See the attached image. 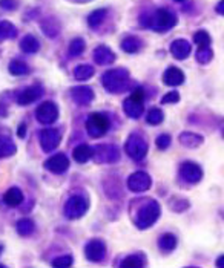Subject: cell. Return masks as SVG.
<instances>
[{
    "label": "cell",
    "mask_w": 224,
    "mask_h": 268,
    "mask_svg": "<svg viewBox=\"0 0 224 268\" xmlns=\"http://www.w3.org/2000/svg\"><path fill=\"white\" fill-rule=\"evenodd\" d=\"M126 150H128V153H129L131 156L140 159V158H143V156L146 155L147 146H146V143H144L140 137H135V135H134V137L129 138V141H128V144H126Z\"/></svg>",
    "instance_id": "9"
},
{
    "label": "cell",
    "mask_w": 224,
    "mask_h": 268,
    "mask_svg": "<svg viewBox=\"0 0 224 268\" xmlns=\"http://www.w3.org/2000/svg\"><path fill=\"white\" fill-rule=\"evenodd\" d=\"M72 156H74V159L77 163H86L88 159H91L94 156V149L89 147V146H86V144H80L72 152Z\"/></svg>",
    "instance_id": "18"
},
{
    "label": "cell",
    "mask_w": 224,
    "mask_h": 268,
    "mask_svg": "<svg viewBox=\"0 0 224 268\" xmlns=\"http://www.w3.org/2000/svg\"><path fill=\"white\" fill-rule=\"evenodd\" d=\"M0 7L13 10V8H16V2H14V0H0Z\"/></svg>",
    "instance_id": "37"
},
{
    "label": "cell",
    "mask_w": 224,
    "mask_h": 268,
    "mask_svg": "<svg viewBox=\"0 0 224 268\" xmlns=\"http://www.w3.org/2000/svg\"><path fill=\"white\" fill-rule=\"evenodd\" d=\"M4 201H5V204L10 205V207H17V205H20V204L23 202V193L20 192V189L11 187V189L5 193Z\"/></svg>",
    "instance_id": "16"
},
{
    "label": "cell",
    "mask_w": 224,
    "mask_h": 268,
    "mask_svg": "<svg viewBox=\"0 0 224 268\" xmlns=\"http://www.w3.org/2000/svg\"><path fill=\"white\" fill-rule=\"evenodd\" d=\"M17 231L20 233V234H31L33 231H34V224H33V221H30V219H20L19 222H17Z\"/></svg>",
    "instance_id": "28"
},
{
    "label": "cell",
    "mask_w": 224,
    "mask_h": 268,
    "mask_svg": "<svg viewBox=\"0 0 224 268\" xmlns=\"http://www.w3.org/2000/svg\"><path fill=\"white\" fill-rule=\"evenodd\" d=\"M158 215H160V207H158V204H157V202H151V205L144 207V208L140 211V216H138V221H137L138 227H140V228H146V227L152 225V224L155 222V219L158 218Z\"/></svg>",
    "instance_id": "7"
},
{
    "label": "cell",
    "mask_w": 224,
    "mask_h": 268,
    "mask_svg": "<svg viewBox=\"0 0 224 268\" xmlns=\"http://www.w3.org/2000/svg\"><path fill=\"white\" fill-rule=\"evenodd\" d=\"M74 75H76V78L80 80V82L88 80V78H91V77L94 75V68H92V66H88V65H82V66L76 68Z\"/></svg>",
    "instance_id": "24"
},
{
    "label": "cell",
    "mask_w": 224,
    "mask_h": 268,
    "mask_svg": "<svg viewBox=\"0 0 224 268\" xmlns=\"http://www.w3.org/2000/svg\"><path fill=\"white\" fill-rule=\"evenodd\" d=\"M216 10H218L221 14H224V2H222V4H219V5L216 7Z\"/></svg>",
    "instance_id": "39"
},
{
    "label": "cell",
    "mask_w": 224,
    "mask_h": 268,
    "mask_svg": "<svg viewBox=\"0 0 224 268\" xmlns=\"http://www.w3.org/2000/svg\"><path fill=\"white\" fill-rule=\"evenodd\" d=\"M20 48H22L25 52L34 54V52L39 51L40 45H39V40H37L34 36H27V37L20 42Z\"/></svg>",
    "instance_id": "21"
},
{
    "label": "cell",
    "mask_w": 224,
    "mask_h": 268,
    "mask_svg": "<svg viewBox=\"0 0 224 268\" xmlns=\"http://www.w3.org/2000/svg\"><path fill=\"white\" fill-rule=\"evenodd\" d=\"M128 78V72L123 69H114L105 74L103 77V85L108 91L111 92H118L121 86L125 85V80Z\"/></svg>",
    "instance_id": "1"
},
{
    "label": "cell",
    "mask_w": 224,
    "mask_h": 268,
    "mask_svg": "<svg viewBox=\"0 0 224 268\" xmlns=\"http://www.w3.org/2000/svg\"><path fill=\"white\" fill-rule=\"evenodd\" d=\"M143 98H144V94L141 89H137L126 101H125V111L129 117H140L141 111H143Z\"/></svg>",
    "instance_id": "3"
},
{
    "label": "cell",
    "mask_w": 224,
    "mask_h": 268,
    "mask_svg": "<svg viewBox=\"0 0 224 268\" xmlns=\"http://www.w3.org/2000/svg\"><path fill=\"white\" fill-rule=\"evenodd\" d=\"M36 117L40 123L43 124H51L57 120L59 117V109L54 103L51 101H45L39 106L37 112H36Z\"/></svg>",
    "instance_id": "5"
},
{
    "label": "cell",
    "mask_w": 224,
    "mask_h": 268,
    "mask_svg": "<svg viewBox=\"0 0 224 268\" xmlns=\"http://www.w3.org/2000/svg\"><path fill=\"white\" fill-rule=\"evenodd\" d=\"M121 265H123V266H141V265H144V262H143V260H138L137 256H129L126 260H123Z\"/></svg>",
    "instance_id": "34"
},
{
    "label": "cell",
    "mask_w": 224,
    "mask_h": 268,
    "mask_svg": "<svg viewBox=\"0 0 224 268\" xmlns=\"http://www.w3.org/2000/svg\"><path fill=\"white\" fill-rule=\"evenodd\" d=\"M86 208H88V202L85 198L82 196H72L68 202H66V207H65V213L68 218L71 219H76V218H80L86 213Z\"/></svg>",
    "instance_id": "4"
},
{
    "label": "cell",
    "mask_w": 224,
    "mask_h": 268,
    "mask_svg": "<svg viewBox=\"0 0 224 268\" xmlns=\"http://www.w3.org/2000/svg\"><path fill=\"white\" fill-rule=\"evenodd\" d=\"M16 152V146L8 138H0V158L11 156Z\"/></svg>",
    "instance_id": "23"
},
{
    "label": "cell",
    "mask_w": 224,
    "mask_h": 268,
    "mask_svg": "<svg viewBox=\"0 0 224 268\" xmlns=\"http://www.w3.org/2000/svg\"><path fill=\"white\" fill-rule=\"evenodd\" d=\"M60 140H62V135L56 129H45L40 132V144L45 152L54 150L60 144Z\"/></svg>",
    "instance_id": "8"
},
{
    "label": "cell",
    "mask_w": 224,
    "mask_h": 268,
    "mask_svg": "<svg viewBox=\"0 0 224 268\" xmlns=\"http://www.w3.org/2000/svg\"><path fill=\"white\" fill-rule=\"evenodd\" d=\"M83 51H85V42H83L82 39H74V40L71 42V45H69V54H71L72 57H77V56H80Z\"/></svg>",
    "instance_id": "29"
},
{
    "label": "cell",
    "mask_w": 224,
    "mask_h": 268,
    "mask_svg": "<svg viewBox=\"0 0 224 268\" xmlns=\"http://www.w3.org/2000/svg\"><path fill=\"white\" fill-rule=\"evenodd\" d=\"M2 250H4V248H2V245H0V253H2Z\"/></svg>",
    "instance_id": "40"
},
{
    "label": "cell",
    "mask_w": 224,
    "mask_h": 268,
    "mask_svg": "<svg viewBox=\"0 0 224 268\" xmlns=\"http://www.w3.org/2000/svg\"><path fill=\"white\" fill-rule=\"evenodd\" d=\"M181 173L186 179L189 181H198L201 178V170L198 166L195 164H190V163H186L181 166Z\"/></svg>",
    "instance_id": "20"
},
{
    "label": "cell",
    "mask_w": 224,
    "mask_h": 268,
    "mask_svg": "<svg viewBox=\"0 0 224 268\" xmlns=\"http://www.w3.org/2000/svg\"><path fill=\"white\" fill-rule=\"evenodd\" d=\"M178 98H180V95H178L177 92H170V94L164 95V98H163L161 101H163V103H177Z\"/></svg>",
    "instance_id": "36"
},
{
    "label": "cell",
    "mask_w": 224,
    "mask_h": 268,
    "mask_svg": "<svg viewBox=\"0 0 224 268\" xmlns=\"http://www.w3.org/2000/svg\"><path fill=\"white\" fill-rule=\"evenodd\" d=\"M94 59H95V62L100 63V65H108V63H112V62H114L115 56L112 54V51H111L109 48H106V46H98V48L95 49V52H94Z\"/></svg>",
    "instance_id": "17"
},
{
    "label": "cell",
    "mask_w": 224,
    "mask_h": 268,
    "mask_svg": "<svg viewBox=\"0 0 224 268\" xmlns=\"http://www.w3.org/2000/svg\"><path fill=\"white\" fill-rule=\"evenodd\" d=\"M45 167L48 170H51L53 173H63L68 170L69 167V159L66 158V155L63 153H57L54 155L53 158H49L46 163H45Z\"/></svg>",
    "instance_id": "10"
},
{
    "label": "cell",
    "mask_w": 224,
    "mask_h": 268,
    "mask_svg": "<svg viewBox=\"0 0 224 268\" xmlns=\"http://www.w3.org/2000/svg\"><path fill=\"white\" fill-rule=\"evenodd\" d=\"M71 95L74 101H77L79 104H88L94 98V92L88 86H79V88L71 89Z\"/></svg>",
    "instance_id": "14"
},
{
    "label": "cell",
    "mask_w": 224,
    "mask_h": 268,
    "mask_svg": "<svg viewBox=\"0 0 224 268\" xmlns=\"http://www.w3.org/2000/svg\"><path fill=\"white\" fill-rule=\"evenodd\" d=\"M105 253H106L105 244L98 239H94L86 245V256L91 260H102Z\"/></svg>",
    "instance_id": "13"
},
{
    "label": "cell",
    "mask_w": 224,
    "mask_h": 268,
    "mask_svg": "<svg viewBox=\"0 0 224 268\" xmlns=\"http://www.w3.org/2000/svg\"><path fill=\"white\" fill-rule=\"evenodd\" d=\"M42 95H43V89H42L39 85H34V86L28 88L27 91H23V92L19 95L17 103L22 104V106H27V104L34 103V101H36L37 98H40Z\"/></svg>",
    "instance_id": "11"
},
{
    "label": "cell",
    "mask_w": 224,
    "mask_h": 268,
    "mask_svg": "<svg viewBox=\"0 0 224 268\" xmlns=\"http://www.w3.org/2000/svg\"><path fill=\"white\" fill-rule=\"evenodd\" d=\"M140 46H141V42H140L138 39H135V37H128V39H125L123 43H121V48H123L126 52H137Z\"/></svg>",
    "instance_id": "26"
},
{
    "label": "cell",
    "mask_w": 224,
    "mask_h": 268,
    "mask_svg": "<svg viewBox=\"0 0 224 268\" xmlns=\"http://www.w3.org/2000/svg\"><path fill=\"white\" fill-rule=\"evenodd\" d=\"M170 51H172L173 57H177V59H186L189 56V52H190V46L184 40H177V42L172 43Z\"/></svg>",
    "instance_id": "19"
},
{
    "label": "cell",
    "mask_w": 224,
    "mask_h": 268,
    "mask_svg": "<svg viewBox=\"0 0 224 268\" xmlns=\"http://www.w3.org/2000/svg\"><path fill=\"white\" fill-rule=\"evenodd\" d=\"M175 245H177V239H175V236L173 234H164L161 239H160V247L164 250V251H170V250H173L175 248Z\"/></svg>",
    "instance_id": "27"
},
{
    "label": "cell",
    "mask_w": 224,
    "mask_h": 268,
    "mask_svg": "<svg viewBox=\"0 0 224 268\" xmlns=\"http://www.w3.org/2000/svg\"><path fill=\"white\" fill-rule=\"evenodd\" d=\"M108 129H109V120L102 114H92L86 123V130L94 138L102 137Z\"/></svg>",
    "instance_id": "2"
},
{
    "label": "cell",
    "mask_w": 224,
    "mask_h": 268,
    "mask_svg": "<svg viewBox=\"0 0 224 268\" xmlns=\"http://www.w3.org/2000/svg\"><path fill=\"white\" fill-rule=\"evenodd\" d=\"M54 266H71L72 265V256H62V257H57L54 262H53Z\"/></svg>",
    "instance_id": "33"
},
{
    "label": "cell",
    "mask_w": 224,
    "mask_h": 268,
    "mask_svg": "<svg viewBox=\"0 0 224 268\" xmlns=\"http://www.w3.org/2000/svg\"><path fill=\"white\" fill-rule=\"evenodd\" d=\"M183 80H184V75L178 68H169L163 75V82L169 86H177L183 83Z\"/></svg>",
    "instance_id": "15"
},
{
    "label": "cell",
    "mask_w": 224,
    "mask_h": 268,
    "mask_svg": "<svg viewBox=\"0 0 224 268\" xmlns=\"http://www.w3.org/2000/svg\"><path fill=\"white\" fill-rule=\"evenodd\" d=\"M105 16H106V10H98V11L92 13V14L88 17V22H89V25H91L92 28H95L97 25L102 23V20L105 19Z\"/></svg>",
    "instance_id": "30"
},
{
    "label": "cell",
    "mask_w": 224,
    "mask_h": 268,
    "mask_svg": "<svg viewBox=\"0 0 224 268\" xmlns=\"http://www.w3.org/2000/svg\"><path fill=\"white\" fill-rule=\"evenodd\" d=\"M128 184H129L131 190H134V192H143V190H146V189L151 187V178L146 173L138 172V173H135V175H132L129 178Z\"/></svg>",
    "instance_id": "12"
},
{
    "label": "cell",
    "mask_w": 224,
    "mask_h": 268,
    "mask_svg": "<svg viewBox=\"0 0 224 268\" xmlns=\"http://www.w3.org/2000/svg\"><path fill=\"white\" fill-rule=\"evenodd\" d=\"M25 130H27V126H25V124H22V126L19 127V137H20V138H23V137H25Z\"/></svg>",
    "instance_id": "38"
},
{
    "label": "cell",
    "mask_w": 224,
    "mask_h": 268,
    "mask_svg": "<svg viewBox=\"0 0 224 268\" xmlns=\"http://www.w3.org/2000/svg\"><path fill=\"white\" fill-rule=\"evenodd\" d=\"M169 143H170V138H169L167 135H161V137L157 138V146H158L160 149H166V147L169 146Z\"/></svg>",
    "instance_id": "35"
},
{
    "label": "cell",
    "mask_w": 224,
    "mask_h": 268,
    "mask_svg": "<svg viewBox=\"0 0 224 268\" xmlns=\"http://www.w3.org/2000/svg\"><path fill=\"white\" fill-rule=\"evenodd\" d=\"M163 120V114L160 109H151L149 114H147V121L151 124H158L160 121Z\"/></svg>",
    "instance_id": "31"
},
{
    "label": "cell",
    "mask_w": 224,
    "mask_h": 268,
    "mask_svg": "<svg viewBox=\"0 0 224 268\" xmlns=\"http://www.w3.org/2000/svg\"><path fill=\"white\" fill-rule=\"evenodd\" d=\"M195 42H196V45H198V46H201V48L207 46V45H209V42H210L209 34H207V33H204V31L196 33V34H195Z\"/></svg>",
    "instance_id": "32"
},
{
    "label": "cell",
    "mask_w": 224,
    "mask_h": 268,
    "mask_svg": "<svg viewBox=\"0 0 224 268\" xmlns=\"http://www.w3.org/2000/svg\"><path fill=\"white\" fill-rule=\"evenodd\" d=\"M17 30L11 22H0V40H7L16 37Z\"/></svg>",
    "instance_id": "22"
},
{
    "label": "cell",
    "mask_w": 224,
    "mask_h": 268,
    "mask_svg": "<svg viewBox=\"0 0 224 268\" xmlns=\"http://www.w3.org/2000/svg\"><path fill=\"white\" fill-rule=\"evenodd\" d=\"M10 72L13 75H25L30 72V68L27 66V63H23L20 60H13L10 63Z\"/></svg>",
    "instance_id": "25"
},
{
    "label": "cell",
    "mask_w": 224,
    "mask_h": 268,
    "mask_svg": "<svg viewBox=\"0 0 224 268\" xmlns=\"http://www.w3.org/2000/svg\"><path fill=\"white\" fill-rule=\"evenodd\" d=\"M175 23H177V17L167 10H158L155 17H154V22H152V25L157 31H166V30L172 28Z\"/></svg>",
    "instance_id": "6"
},
{
    "label": "cell",
    "mask_w": 224,
    "mask_h": 268,
    "mask_svg": "<svg viewBox=\"0 0 224 268\" xmlns=\"http://www.w3.org/2000/svg\"><path fill=\"white\" fill-rule=\"evenodd\" d=\"M178 2H180V0H178Z\"/></svg>",
    "instance_id": "41"
}]
</instances>
